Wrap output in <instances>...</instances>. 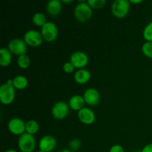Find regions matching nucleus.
Wrapping results in <instances>:
<instances>
[{
    "label": "nucleus",
    "instance_id": "obj_1",
    "mask_svg": "<svg viewBox=\"0 0 152 152\" xmlns=\"http://www.w3.org/2000/svg\"><path fill=\"white\" fill-rule=\"evenodd\" d=\"M93 15L92 7L86 1H80L76 5L74 9V16L80 22H86Z\"/></svg>",
    "mask_w": 152,
    "mask_h": 152
},
{
    "label": "nucleus",
    "instance_id": "obj_2",
    "mask_svg": "<svg viewBox=\"0 0 152 152\" xmlns=\"http://www.w3.org/2000/svg\"><path fill=\"white\" fill-rule=\"evenodd\" d=\"M130 10V1L128 0H115L111 4V12L115 17L123 19L129 13Z\"/></svg>",
    "mask_w": 152,
    "mask_h": 152
},
{
    "label": "nucleus",
    "instance_id": "obj_3",
    "mask_svg": "<svg viewBox=\"0 0 152 152\" xmlns=\"http://www.w3.org/2000/svg\"><path fill=\"white\" fill-rule=\"evenodd\" d=\"M18 146L20 151L33 152L37 146V141L34 135L25 132L18 139Z\"/></svg>",
    "mask_w": 152,
    "mask_h": 152
},
{
    "label": "nucleus",
    "instance_id": "obj_4",
    "mask_svg": "<svg viewBox=\"0 0 152 152\" xmlns=\"http://www.w3.org/2000/svg\"><path fill=\"white\" fill-rule=\"evenodd\" d=\"M16 95V88L7 83L0 87V101L4 105H10L13 102Z\"/></svg>",
    "mask_w": 152,
    "mask_h": 152
},
{
    "label": "nucleus",
    "instance_id": "obj_5",
    "mask_svg": "<svg viewBox=\"0 0 152 152\" xmlns=\"http://www.w3.org/2000/svg\"><path fill=\"white\" fill-rule=\"evenodd\" d=\"M41 34L43 39L48 42H52L57 38L59 34L57 26L53 22H47L42 27Z\"/></svg>",
    "mask_w": 152,
    "mask_h": 152
},
{
    "label": "nucleus",
    "instance_id": "obj_6",
    "mask_svg": "<svg viewBox=\"0 0 152 152\" xmlns=\"http://www.w3.org/2000/svg\"><path fill=\"white\" fill-rule=\"evenodd\" d=\"M8 50L10 53L16 56L26 54L28 50V45L25 40L22 39H13L8 43Z\"/></svg>",
    "mask_w": 152,
    "mask_h": 152
},
{
    "label": "nucleus",
    "instance_id": "obj_7",
    "mask_svg": "<svg viewBox=\"0 0 152 152\" xmlns=\"http://www.w3.org/2000/svg\"><path fill=\"white\" fill-rule=\"evenodd\" d=\"M69 105L64 101H58L53 105L51 113L56 120H64L69 113Z\"/></svg>",
    "mask_w": 152,
    "mask_h": 152
},
{
    "label": "nucleus",
    "instance_id": "obj_8",
    "mask_svg": "<svg viewBox=\"0 0 152 152\" xmlns=\"http://www.w3.org/2000/svg\"><path fill=\"white\" fill-rule=\"evenodd\" d=\"M25 125H26V123L22 119L14 117V118H12L11 120H9L7 128H8L9 132L11 134L21 136L26 132Z\"/></svg>",
    "mask_w": 152,
    "mask_h": 152
},
{
    "label": "nucleus",
    "instance_id": "obj_9",
    "mask_svg": "<svg viewBox=\"0 0 152 152\" xmlns=\"http://www.w3.org/2000/svg\"><path fill=\"white\" fill-rule=\"evenodd\" d=\"M24 40L27 45L31 47H39L43 42V37L41 33L36 30H29L24 36Z\"/></svg>",
    "mask_w": 152,
    "mask_h": 152
},
{
    "label": "nucleus",
    "instance_id": "obj_10",
    "mask_svg": "<svg viewBox=\"0 0 152 152\" xmlns=\"http://www.w3.org/2000/svg\"><path fill=\"white\" fill-rule=\"evenodd\" d=\"M88 56L83 51H76L71 54L70 62L74 65L75 68L83 69L88 63Z\"/></svg>",
    "mask_w": 152,
    "mask_h": 152
},
{
    "label": "nucleus",
    "instance_id": "obj_11",
    "mask_svg": "<svg viewBox=\"0 0 152 152\" xmlns=\"http://www.w3.org/2000/svg\"><path fill=\"white\" fill-rule=\"evenodd\" d=\"M83 98L86 103L91 106H95L100 101V94L96 89L94 88H89L86 89L83 94Z\"/></svg>",
    "mask_w": 152,
    "mask_h": 152
},
{
    "label": "nucleus",
    "instance_id": "obj_12",
    "mask_svg": "<svg viewBox=\"0 0 152 152\" xmlns=\"http://www.w3.org/2000/svg\"><path fill=\"white\" fill-rule=\"evenodd\" d=\"M56 140L54 137L51 135H46L44 136L39 142V150L45 152H51L56 148Z\"/></svg>",
    "mask_w": 152,
    "mask_h": 152
},
{
    "label": "nucleus",
    "instance_id": "obj_13",
    "mask_svg": "<svg viewBox=\"0 0 152 152\" xmlns=\"http://www.w3.org/2000/svg\"><path fill=\"white\" fill-rule=\"evenodd\" d=\"M77 117L81 123L86 125L93 124L96 120L94 112L88 108H83V109L79 111Z\"/></svg>",
    "mask_w": 152,
    "mask_h": 152
},
{
    "label": "nucleus",
    "instance_id": "obj_14",
    "mask_svg": "<svg viewBox=\"0 0 152 152\" xmlns=\"http://www.w3.org/2000/svg\"><path fill=\"white\" fill-rule=\"evenodd\" d=\"M91 72L86 68L79 69L78 71H76L74 76L76 83L80 85L86 84L91 80Z\"/></svg>",
    "mask_w": 152,
    "mask_h": 152
},
{
    "label": "nucleus",
    "instance_id": "obj_15",
    "mask_svg": "<svg viewBox=\"0 0 152 152\" xmlns=\"http://www.w3.org/2000/svg\"><path fill=\"white\" fill-rule=\"evenodd\" d=\"M85 103L86 102H85L84 98L81 95H74L70 98L69 101H68V105H69L70 108L78 111L85 108Z\"/></svg>",
    "mask_w": 152,
    "mask_h": 152
},
{
    "label": "nucleus",
    "instance_id": "obj_16",
    "mask_svg": "<svg viewBox=\"0 0 152 152\" xmlns=\"http://www.w3.org/2000/svg\"><path fill=\"white\" fill-rule=\"evenodd\" d=\"M62 1L59 0H50L47 3L46 10L50 16H56L62 11Z\"/></svg>",
    "mask_w": 152,
    "mask_h": 152
},
{
    "label": "nucleus",
    "instance_id": "obj_17",
    "mask_svg": "<svg viewBox=\"0 0 152 152\" xmlns=\"http://www.w3.org/2000/svg\"><path fill=\"white\" fill-rule=\"evenodd\" d=\"M12 53L8 49L2 48L0 50V65L2 67H7L11 63Z\"/></svg>",
    "mask_w": 152,
    "mask_h": 152
},
{
    "label": "nucleus",
    "instance_id": "obj_18",
    "mask_svg": "<svg viewBox=\"0 0 152 152\" xmlns=\"http://www.w3.org/2000/svg\"><path fill=\"white\" fill-rule=\"evenodd\" d=\"M13 87L18 90H23L28 86V79L22 75L16 76L13 78Z\"/></svg>",
    "mask_w": 152,
    "mask_h": 152
},
{
    "label": "nucleus",
    "instance_id": "obj_19",
    "mask_svg": "<svg viewBox=\"0 0 152 152\" xmlns=\"http://www.w3.org/2000/svg\"><path fill=\"white\" fill-rule=\"evenodd\" d=\"M39 129V123L36 120H29V121L27 122L26 125H25L26 133L30 134L31 135L37 134L38 132Z\"/></svg>",
    "mask_w": 152,
    "mask_h": 152
},
{
    "label": "nucleus",
    "instance_id": "obj_20",
    "mask_svg": "<svg viewBox=\"0 0 152 152\" xmlns=\"http://www.w3.org/2000/svg\"><path fill=\"white\" fill-rule=\"evenodd\" d=\"M32 21L34 24L37 26L42 27L47 22V19L45 14L42 13H36L32 17Z\"/></svg>",
    "mask_w": 152,
    "mask_h": 152
},
{
    "label": "nucleus",
    "instance_id": "obj_21",
    "mask_svg": "<svg viewBox=\"0 0 152 152\" xmlns=\"http://www.w3.org/2000/svg\"><path fill=\"white\" fill-rule=\"evenodd\" d=\"M17 64L19 68H22V69H26V68H29L30 65H31V59L27 54L19 56L17 59Z\"/></svg>",
    "mask_w": 152,
    "mask_h": 152
},
{
    "label": "nucleus",
    "instance_id": "obj_22",
    "mask_svg": "<svg viewBox=\"0 0 152 152\" xmlns=\"http://www.w3.org/2000/svg\"><path fill=\"white\" fill-rule=\"evenodd\" d=\"M142 36L147 42H152V22H149L144 28Z\"/></svg>",
    "mask_w": 152,
    "mask_h": 152
},
{
    "label": "nucleus",
    "instance_id": "obj_23",
    "mask_svg": "<svg viewBox=\"0 0 152 152\" xmlns=\"http://www.w3.org/2000/svg\"><path fill=\"white\" fill-rule=\"evenodd\" d=\"M142 51L145 56L152 59V42H145L142 46Z\"/></svg>",
    "mask_w": 152,
    "mask_h": 152
},
{
    "label": "nucleus",
    "instance_id": "obj_24",
    "mask_svg": "<svg viewBox=\"0 0 152 152\" xmlns=\"http://www.w3.org/2000/svg\"><path fill=\"white\" fill-rule=\"evenodd\" d=\"M89 5L92 7V8L99 9L102 8L105 6L106 4V1L105 0H88L87 1Z\"/></svg>",
    "mask_w": 152,
    "mask_h": 152
},
{
    "label": "nucleus",
    "instance_id": "obj_25",
    "mask_svg": "<svg viewBox=\"0 0 152 152\" xmlns=\"http://www.w3.org/2000/svg\"><path fill=\"white\" fill-rule=\"evenodd\" d=\"M81 145V142L78 139H74L69 142V148L70 150H77L80 148Z\"/></svg>",
    "mask_w": 152,
    "mask_h": 152
},
{
    "label": "nucleus",
    "instance_id": "obj_26",
    "mask_svg": "<svg viewBox=\"0 0 152 152\" xmlns=\"http://www.w3.org/2000/svg\"><path fill=\"white\" fill-rule=\"evenodd\" d=\"M74 69L75 67L71 62H67L63 65V71L67 74H71L74 71Z\"/></svg>",
    "mask_w": 152,
    "mask_h": 152
},
{
    "label": "nucleus",
    "instance_id": "obj_27",
    "mask_svg": "<svg viewBox=\"0 0 152 152\" xmlns=\"http://www.w3.org/2000/svg\"><path fill=\"white\" fill-rule=\"evenodd\" d=\"M109 152H125L124 148L120 145H114L110 148Z\"/></svg>",
    "mask_w": 152,
    "mask_h": 152
},
{
    "label": "nucleus",
    "instance_id": "obj_28",
    "mask_svg": "<svg viewBox=\"0 0 152 152\" xmlns=\"http://www.w3.org/2000/svg\"><path fill=\"white\" fill-rule=\"evenodd\" d=\"M141 152H152V143H148L142 148Z\"/></svg>",
    "mask_w": 152,
    "mask_h": 152
},
{
    "label": "nucleus",
    "instance_id": "obj_29",
    "mask_svg": "<svg viewBox=\"0 0 152 152\" xmlns=\"http://www.w3.org/2000/svg\"><path fill=\"white\" fill-rule=\"evenodd\" d=\"M142 2V0H137V1H134V0H131L130 3H133V4H139V3Z\"/></svg>",
    "mask_w": 152,
    "mask_h": 152
},
{
    "label": "nucleus",
    "instance_id": "obj_30",
    "mask_svg": "<svg viewBox=\"0 0 152 152\" xmlns=\"http://www.w3.org/2000/svg\"><path fill=\"white\" fill-rule=\"evenodd\" d=\"M62 2H64V3H71V2H72V0H63V1H62Z\"/></svg>",
    "mask_w": 152,
    "mask_h": 152
},
{
    "label": "nucleus",
    "instance_id": "obj_31",
    "mask_svg": "<svg viewBox=\"0 0 152 152\" xmlns=\"http://www.w3.org/2000/svg\"><path fill=\"white\" fill-rule=\"evenodd\" d=\"M4 152H18L16 151V150H13V149H10V150H7V151H5Z\"/></svg>",
    "mask_w": 152,
    "mask_h": 152
},
{
    "label": "nucleus",
    "instance_id": "obj_32",
    "mask_svg": "<svg viewBox=\"0 0 152 152\" xmlns=\"http://www.w3.org/2000/svg\"><path fill=\"white\" fill-rule=\"evenodd\" d=\"M62 152H71V151L70 149H64Z\"/></svg>",
    "mask_w": 152,
    "mask_h": 152
},
{
    "label": "nucleus",
    "instance_id": "obj_33",
    "mask_svg": "<svg viewBox=\"0 0 152 152\" xmlns=\"http://www.w3.org/2000/svg\"><path fill=\"white\" fill-rule=\"evenodd\" d=\"M37 152H45V151H42V150H39V151H37Z\"/></svg>",
    "mask_w": 152,
    "mask_h": 152
},
{
    "label": "nucleus",
    "instance_id": "obj_34",
    "mask_svg": "<svg viewBox=\"0 0 152 152\" xmlns=\"http://www.w3.org/2000/svg\"><path fill=\"white\" fill-rule=\"evenodd\" d=\"M19 152H22V151H19Z\"/></svg>",
    "mask_w": 152,
    "mask_h": 152
}]
</instances>
